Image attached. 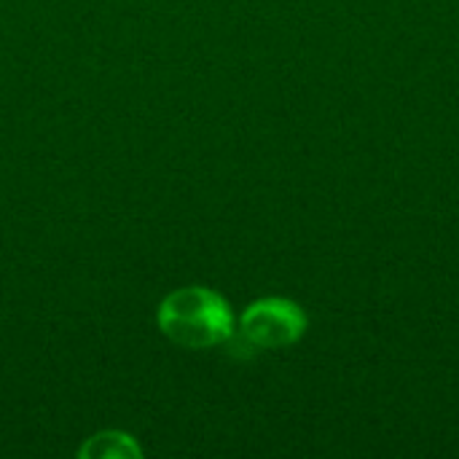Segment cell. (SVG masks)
I'll return each mask as SVG.
<instances>
[{
	"label": "cell",
	"instance_id": "obj_2",
	"mask_svg": "<svg viewBox=\"0 0 459 459\" xmlns=\"http://www.w3.org/2000/svg\"><path fill=\"white\" fill-rule=\"evenodd\" d=\"M307 331V315L301 307L290 299H261L250 304L239 323L234 325V333L226 339V350L234 358H253L258 352H274L296 344Z\"/></svg>",
	"mask_w": 459,
	"mask_h": 459
},
{
	"label": "cell",
	"instance_id": "obj_1",
	"mask_svg": "<svg viewBox=\"0 0 459 459\" xmlns=\"http://www.w3.org/2000/svg\"><path fill=\"white\" fill-rule=\"evenodd\" d=\"M156 323L172 344L186 350L221 347L237 325L226 299L202 285H188L169 293L159 304Z\"/></svg>",
	"mask_w": 459,
	"mask_h": 459
},
{
	"label": "cell",
	"instance_id": "obj_3",
	"mask_svg": "<svg viewBox=\"0 0 459 459\" xmlns=\"http://www.w3.org/2000/svg\"><path fill=\"white\" fill-rule=\"evenodd\" d=\"M78 457L89 459H137L140 457V446L132 436L126 433H116V430H108V433H97L91 436L81 449H78Z\"/></svg>",
	"mask_w": 459,
	"mask_h": 459
}]
</instances>
